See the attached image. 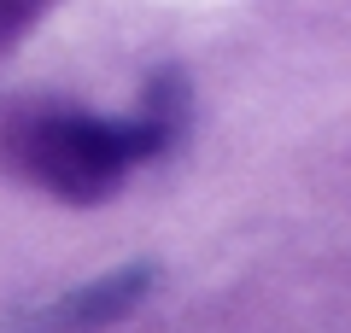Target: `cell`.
I'll use <instances>...</instances> for the list:
<instances>
[{
	"label": "cell",
	"instance_id": "1",
	"mask_svg": "<svg viewBox=\"0 0 351 333\" xmlns=\"http://www.w3.org/2000/svg\"><path fill=\"white\" fill-rule=\"evenodd\" d=\"M158 135L135 117H94L76 106H41L12 117L6 129V158L18 175L41 187V193L64 199V205H106L117 199L123 175L135 164L158 158Z\"/></svg>",
	"mask_w": 351,
	"mask_h": 333
},
{
	"label": "cell",
	"instance_id": "2",
	"mask_svg": "<svg viewBox=\"0 0 351 333\" xmlns=\"http://www.w3.org/2000/svg\"><path fill=\"white\" fill-rule=\"evenodd\" d=\"M152 281H158L152 263H123V269L100 275V281H82L64 298L29 310V333H94V328H112V321L135 316V310L147 304Z\"/></svg>",
	"mask_w": 351,
	"mask_h": 333
},
{
	"label": "cell",
	"instance_id": "3",
	"mask_svg": "<svg viewBox=\"0 0 351 333\" xmlns=\"http://www.w3.org/2000/svg\"><path fill=\"white\" fill-rule=\"evenodd\" d=\"M188 117H193V88H188V76H182V64H164V71H152L147 88H141L135 123H147L152 135H158V147L170 152L176 140H182V129H188Z\"/></svg>",
	"mask_w": 351,
	"mask_h": 333
},
{
	"label": "cell",
	"instance_id": "4",
	"mask_svg": "<svg viewBox=\"0 0 351 333\" xmlns=\"http://www.w3.org/2000/svg\"><path fill=\"white\" fill-rule=\"evenodd\" d=\"M36 12H41V6H29V0H24V6H0V47H6L12 36H24V29L36 24Z\"/></svg>",
	"mask_w": 351,
	"mask_h": 333
}]
</instances>
